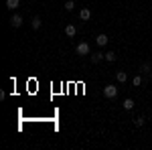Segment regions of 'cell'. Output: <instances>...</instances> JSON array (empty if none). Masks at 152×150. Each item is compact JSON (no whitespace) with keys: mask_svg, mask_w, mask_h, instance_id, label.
<instances>
[{"mask_svg":"<svg viewBox=\"0 0 152 150\" xmlns=\"http://www.w3.org/2000/svg\"><path fill=\"white\" fill-rule=\"evenodd\" d=\"M104 95L107 97V100H116V97H118V87H116V85H112V83L105 85V87H104Z\"/></svg>","mask_w":152,"mask_h":150,"instance_id":"6da1fadb","label":"cell"},{"mask_svg":"<svg viewBox=\"0 0 152 150\" xmlns=\"http://www.w3.org/2000/svg\"><path fill=\"white\" fill-rule=\"evenodd\" d=\"M75 53L77 55H89V45L83 41V43H79V45L75 47Z\"/></svg>","mask_w":152,"mask_h":150,"instance_id":"7a4b0ae2","label":"cell"},{"mask_svg":"<svg viewBox=\"0 0 152 150\" xmlns=\"http://www.w3.org/2000/svg\"><path fill=\"white\" fill-rule=\"evenodd\" d=\"M20 24H23V16H20V14H12L10 16V26L12 29H18Z\"/></svg>","mask_w":152,"mask_h":150,"instance_id":"3957f363","label":"cell"},{"mask_svg":"<svg viewBox=\"0 0 152 150\" xmlns=\"http://www.w3.org/2000/svg\"><path fill=\"white\" fill-rule=\"evenodd\" d=\"M107 41H110V37L105 35V33H102V35L95 37V43H97L99 47H105V45H107Z\"/></svg>","mask_w":152,"mask_h":150,"instance_id":"277c9868","label":"cell"},{"mask_svg":"<svg viewBox=\"0 0 152 150\" xmlns=\"http://www.w3.org/2000/svg\"><path fill=\"white\" fill-rule=\"evenodd\" d=\"M65 35L67 37H75L77 35V26H75V24H67V26H65Z\"/></svg>","mask_w":152,"mask_h":150,"instance_id":"5b68a950","label":"cell"},{"mask_svg":"<svg viewBox=\"0 0 152 150\" xmlns=\"http://www.w3.org/2000/svg\"><path fill=\"white\" fill-rule=\"evenodd\" d=\"M79 18H81V20H89V18H91V10H89V8H81V10H79Z\"/></svg>","mask_w":152,"mask_h":150,"instance_id":"8992f818","label":"cell"},{"mask_svg":"<svg viewBox=\"0 0 152 150\" xmlns=\"http://www.w3.org/2000/svg\"><path fill=\"white\" fill-rule=\"evenodd\" d=\"M20 6V0H6V8L8 10H16Z\"/></svg>","mask_w":152,"mask_h":150,"instance_id":"52a82bcc","label":"cell"},{"mask_svg":"<svg viewBox=\"0 0 152 150\" xmlns=\"http://www.w3.org/2000/svg\"><path fill=\"white\" fill-rule=\"evenodd\" d=\"M122 105H124V110H126V112H130V110H132V108H134L136 104H134V100H132V97H126Z\"/></svg>","mask_w":152,"mask_h":150,"instance_id":"ba28073f","label":"cell"},{"mask_svg":"<svg viewBox=\"0 0 152 150\" xmlns=\"http://www.w3.org/2000/svg\"><path fill=\"white\" fill-rule=\"evenodd\" d=\"M116 79H118V83H126L128 73H126V71H118V73H116Z\"/></svg>","mask_w":152,"mask_h":150,"instance_id":"9c48e42d","label":"cell"},{"mask_svg":"<svg viewBox=\"0 0 152 150\" xmlns=\"http://www.w3.org/2000/svg\"><path fill=\"white\" fill-rule=\"evenodd\" d=\"M41 24H43V20H41V16H35V18L31 20V26H33L35 31H39V29H41Z\"/></svg>","mask_w":152,"mask_h":150,"instance_id":"30bf717a","label":"cell"},{"mask_svg":"<svg viewBox=\"0 0 152 150\" xmlns=\"http://www.w3.org/2000/svg\"><path fill=\"white\" fill-rule=\"evenodd\" d=\"M102 59H105V53H94V55H91V61H94V63H99Z\"/></svg>","mask_w":152,"mask_h":150,"instance_id":"8fae6325","label":"cell"},{"mask_svg":"<svg viewBox=\"0 0 152 150\" xmlns=\"http://www.w3.org/2000/svg\"><path fill=\"white\" fill-rule=\"evenodd\" d=\"M144 122H146V118H144V116H138V118H134V126H144Z\"/></svg>","mask_w":152,"mask_h":150,"instance_id":"7c38bea8","label":"cell"},{"mask_svg":"<svg viewBox=\"0 0 152 150\" xmlns=\"http://www.w3.org/2000/svg\"><path fill=\"white\" fill-rule=\"evenodd\" d=\"M142 73H152V67H150V63H148V61H146V63H142Z\"/></svg>","mask_w":152,"mask_h":150,"instance_id":"4fadbf2b","label":"cell"},{"mask_svg":"<svg viewBox=\"0 0 152 150\" xmlns=\"http://www.w3.org/2000/svg\"><path fill=\"white\" fill-rule=\"evenodd\" d=\"M105 61H110V63H114V61H116V53H114V51H110V53H105Z\"/></svg>","mask_w":152,"mask_h":150,"instance_id":"5bb4252c","label":"cell"},{"mask_svg":"<svg viewBox=\"0 0 152 150\" xmlns=\"http://www.w3.org/2000/svg\"><path fill=\"white\" fill-rule=\"evenodd\" d=\"M132 83H134V87H140L142 85V75H136V77L132 79Z\"/></svg>","mask_w":152,"mask_h":150,"instance_id":"9a60e30c","label":"cell"},{"mask_svg":"<svg viewBox=\"0 0 152 150\" xmlns=\"http://www.w3.org/2000/svg\"><path fill=\"white\" fill-rule=\"evenodd\" d=\"M73 8H75V2L73 0H67L65 2V10H73Z\"/></svg>","mask_w":152,"mask_h":150,"instance_id":"2e32d148","label":"cell"},{"mask_svg":"<svg viewBox=\"0 0 152 150\" xmlns=\"http://www.w3.org/2000/svg\"><path fill=\"white\" fill-rule=\"evenodd\" d=\"M150 79H152V73H150Z\"/></svg>","mask_w":152,"mask_h":150,"instance_id":"e0dca14e","label":"cell"}]
</instances>
